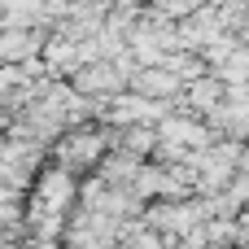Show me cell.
<instances>
[{"mask_svg":"<svg viewBox=\"0 0 249 249\" xmlns=\"http://www.w3.org/2000/svg\"><path fill=\"white\" fill-rule=\"evenodd\" d=\"M70 88H74L79 96H88V101H114V96H123V92L131 88V79H127L114 61H92V66H83V70L70 79Z\"/></svg>","mask_w":249,"mask_h":249,"instance_id":"obj_2","label":"cell"},{"mask_svg":"<svg viewBox=\"0 0 249 249\" xmlns=\"http://www.w3.org/2000/svg\"><path fill=\"white\" fill-rule=\"evenodd\" d=\"M109 149H114V127H105V123H83V127H70V131L48 149V158H53L57 171H66V175H74V179L83 184V179H92V175L101 171V162L109 158Z\"/></svg>","mask_w":249,"mask_h":249,"instance_id":"obj_1","label":"cell"},{"mask_svg":"<svg viewBox=\"0 0 249 249\" xmlns=\"http://www.w3.org/2000/svg\"><path fill=\"white\" fill-rule=\"evenodd\" d=\"M127 92H136V96H144V101H158V105H171L175 109V101L184 96V83L166 70V66H140L136 74H131V88Z\"/></svg>","mask_w":249,"mask_h":249,"instance_id":"obj_3","label":"cell"}]
</instances>
